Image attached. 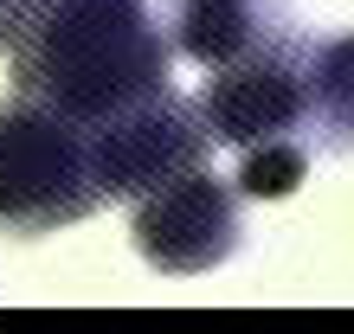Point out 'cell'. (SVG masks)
I'll use <instances>...</instances> for the list:
<instances>
[{
  "instance_id": "ba28073f",
  "label": "cell",
  "mask_w": 354,
  "mask_h": 334,
  "mask_svg": "<svg viewBox=\"0 0 354 334\" xmlns=\"http://www.w3.org/2000/svg\"><path fill=\"white\" fill-rule=\"evenodd\" d=\"M309 180V148L303 141H258L245 148V167H239V193L245 199H290L297 186Z\"/></svg>"
},
{
  "instance_id": "277c9868",
  "label": "cell",
  "mask_w": 354,
  "mask_h": 334,
  "mask_svg": "<svg viewBox=\"0 0 354 334\" xmlns=\"http://www.w3.org/2000/svg\"><path fill=\"white\" fill-rule=\"evenodd\" d=\"M136 250L168 277H200L219 270L239 250V199L232 186L206 167L161 180L155 193H142L136 206Z\"/></svg>"
},
{
  "instance_id": "7a4b0ae2",
  "label": "cell",
  "mask_w": 354,
  "mask_h": 334,
  "mask_svg": "<svg viewBox=\"0 0 354 334\" xmlns=\"http://www.w3.org/2000/svg\"><path fill=\"white\" fill-rule=\"evenodd\" d=\"M103 199L91 129L19 90L0 103V232H58Z\"/></svg>"
},
{
  "instance_id": "5b68a950",
  "label": "cell",
  "mask_w": 354,
  "mask_h": 334,
  "mask_svg": "<svg viewBox=\"0 0 354 334\" xmlns=\"http://www.w3.org/2000/svg\"><path fill=\"white\" fill-rule=\"evenodd\" d=\"M200 122L213 129V141L225 148H258V141H277L283 129H297L309 116V46H277L258 58H239L206 77Z\"/></svg>"
},
{
  "instance_id": "6da1fadb",
  "label": "cell",
  "mask_w": 354,
  "mask_h": 334,
  "mask_svg": "<svg viewBox=\"0 0 354 334\" xmlns=\"http://www.w3.org/2000/svg\"><path fill=\"white\" fill-rule=\"evenodd\" d=\"M0 52L19 90L46 97L84 129L174 90V52L142 0H0Z\"/></svg>"
},
{
  "instance_id": "3957f363",
  "label": "cell",
  "mask_w": 354,
  "mask_h": 334,
  "mask_svg": "<svg viewBox=\"0 0 354 334\" xmlns=\"http://www.w3.org/2000/svg\"><path fill=\"white\" fill-rule=\"evenodd\" d=\"M213 148V129L200 122V103H187L174 90H161L136 110H122L116 122L91 129V167L103 199H142L161 180L200 167Z\"/></svg>"
},
{
  "instance_id": "52a82bcc",
  "label": "cell",
  "mask_w": 354,
  "mask_h": 334,
  "mask_svg": "<svg viewBox=\"0 0 354 334\" xmlns=\"http://www.w3.org/2000/svg\"><path fill=\"white\" fill-rule=\"evenodd\" d=\"M309 116L328 129L335 148H354V32L309 46Z\"/></svg>"
},
{
  "instance_id": "8992f818",
  "label": "cell",
  "mask_w": 354,
  "mask_h": 334,
  "mask_svg": "<svg viewBox=\"0 0 354 334\" xmlns=\"http://www.w3.org/2000/svg\"><path fill=\"white\" fill-rule=\"evenodd\" d=\"M277 46H297L283 0H174V52L200 71H225Z\"/></svg>"
}]
</instances>
